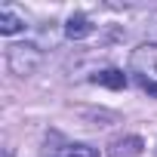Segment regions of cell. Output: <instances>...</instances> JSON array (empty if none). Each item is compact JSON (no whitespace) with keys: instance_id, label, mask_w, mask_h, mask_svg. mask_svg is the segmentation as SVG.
Listing matches in <instances>:
<instances>
[{"instance_id":"6da1fadb","label":"cell","mask_w":157,"mask_h":157,"mask_svg":"<svg viewBox=\"0 0 157 157\" xmlns=\"http://www.w3.org/2000/svg\"><path fill=\"white\" fill-rule=\"evenodd\" d=\"M40 62H43V52H40V46H34V43H13V46L6 49V65H10V71L19 74V77L37 71Z\"/></svg>"},{"instance_id":"5b68a950","label":"cell","mask_w":157,"mask_h":157,"mask_svg":"<svg viewBox=\"0 0 157 157\" xmlns=\"http://www.w3.org/2000/svg\"><path fill=\"white\" fill-rule=\"evenodd\" d=\"M25 28H28V25H25V16L13 13L10 6L0 10V34H3V37H13V34H19V31H25Z\"/></svg>"},{"instance_id":"9c48e42d","label":"cell","mask_w":157,"mask_h":157,"mask_svg":"<svg viewBox=\"0 0 157 157\" xmlns=\"http://www.w3.org/2000/svg\"><path fill=\"white\" fill-rule=\"evenodd\" d=\"M65 154V148H52V145H46V151L40 154V157H62Z\"/></svg>"},{"instance_id":"ba28073f","label":"cell","mask_w":157,"mask_h":157,"mask_svg":"<svg viewBox=\"0 0 157 157\" xmlns=\"http://www.w3.org/2000/svg\"><path fill=\"white\" fill-rule=\"evenodd\" d=\"M145 37L151 46H157V10L148 13V19H145Z\"/></svg>"},{"instance_id":"3957f363","label":"cell","mask_w":157,"mask_h":157,"mask_svg":"<svg viewBox=\"0 0 157 157\" xmlns=\"http://www.w3.org/2000/svg\"><path fill=\"white\" fill-rule=\"evenodd\" d=\"M93 19L86 16V13H71L68 19H65V37H71V40H83V37H90L93 34Z\"/></svg>"},{"instance_id":"7a4b0ae2","label":"cell","mask_w":157,"mask_h":157,"mask_svg":"<svg viewBox=\"0 0 157 157\" xmlns=\"http://www.w3.org/2000/svg\"><path fill=\"white\" fill-rule=\"evenodd\" d=\"M132 74L139 80H154L157 83V46H142L132 52V62H129Z\"/></svg>"},{"instance_id":"52a82bcc","label":"cell","mask_w":157,"mask_h":157,"mask_svg":"<svg viewBox=\"0 0 157 157\" xmlns=\"http://www.w3.org/2000/svg\"><path fill=\"white\" fill-rule=\"evenodd\" d=\"M62 157H99V151L90 148V145H65Z\"/></svg>"},{"instance_id":"8992f818","label":"cell","mask_w":157,"mask_h":157,"mask_svg":"<svg viewBox=\"0 0 157 157\" xmlns=\"http://www.w3.org/2000/svg\"><path fill=\"white\" fill-rule=\"evenodd\" d=\"M142 154V139L139 136H129V139H120L111 145L108 157H139Z\"/></svg>"},{"instance_id":"277c9868","label":"cell","mask_w":157,"mask_h":157,"mask_svg":"<svg viewBox=\"0 0 157 157\" xmlns=\"http://www.w3.org/2000/svg\"><path fill=\"white\" fill-rule=\"evenodd\" d=\"M93 83H99V86H108V90H123L126 83H129V77L120 71V68H102V71H96L93 77H90Z\"/></svg>"}]
</instances>
